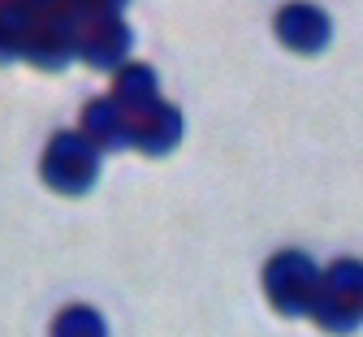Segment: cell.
I'll list each match as a JSON object with an SVG mask.
<instances>
[{
    "label": "cell",
    "instance_id": "obj_3",
    "mask_svg": "<svg viewBox=\"0 0 363 337\" xmlns=\"http://www.w3.org/2000/svg\"><path fill=\"white\" fill-rule=\"evenodd\" d=\"M30 5H35V0H30Z\"/></svg>",
    "mask_w": 363,
    "mask_h": 337
},
{
    "label": "cell",
    "instance_id": "obj_2",
    "mask_svg": "<svg viewBox=\"0 0 363 337\" xmlns=\"http://www.w3.org/2000/svg\"><path fill=\"white\" fill-rule=\"evenodd\" d=\"M57 337H104V328L91 311H65L57 320Z\"/></svg>",
    "mask_w": 363,
    "mask_h": 337
},
{
    "label": "cell",
    "instance_id": "obj_1",
    "mask_svg": "<svg viewBox=\"0 0 363 337\" xmlns=\"http://www.w3.org/2000/svg\"><path fill=\"white\" fill-rule=\"evenodd\" d=\"M43 173H48V182L65 186V190H82L91 182V173H96V156H91L78 138H57V148L48 152V165H43Z\"/></svg>",
    "mask_w": 363,
    "mask_h": 337
}]
</instances>
